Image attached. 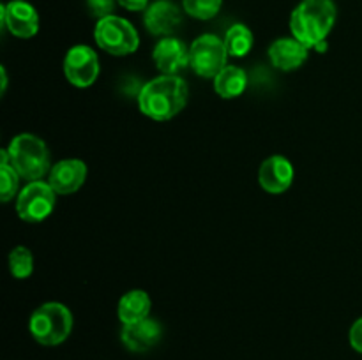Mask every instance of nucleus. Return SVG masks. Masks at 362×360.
<instances>
[{
	"mask_svg": "<svg viewBox=\"0 0 362 360\" xmlns=\"http://www.w3.org/2000/svg\"><path fill=\"white\" fill-rule=\"evenodd\" d=\"M189 88L177 74H161L154 78L138 94V108L148 119L165 122L179 115L187 104Z\"/></svg>",
	"mask_w": 362,
	"mask_h": 360,
	"instance_id": "nucleus-1",
	"label": "nucleus"
},
{
	"mask_svg": "<svg viewBox=\"0 0 362 360\" xmlns=\"http://www.w3.org/2000/svg\"><path fill=\"white\" fill-rule=\"evenodd\" d=\"M334 0H303L290 14V30L297 41L310 49L327 41L336 23Z\"/></svg>",
	"mask_w": 362,
	"mask_h": 360,
	"instance_id": "nucleus-2",
	"label": "nucleus"
},
{
	"mask_svg": "<svg viewBox=\"0 0 362 360\" xmlns=\"http://www.w3.org/2000/svg\"><path fill=\"white\" fill-rule=\"evenodd\" d=\"M9 162L25 180H41L52 169L48 145L35 134L21 133L7 147Z\"/></svg>",
	"mask_w": 362,
	"mask_h": 360,
	"instance_id": "nucleus-3",
	"label": "nucleus"
},
{
	"mask_svg": "<svg viewBox=\"0 0 362 360\" xmlns=\"http://www.w3.org/2000/svg\"><path fill=\"white\" fill-rule=\"evenodd\" d=\"M28 330L39 344H62L73 332V314L64 304L46 302L32 313Z\"/></svg>",
	"mask_w": 362,
	"mask_h": 360,
	"instance_id": "nucleus-4",
	"label": "nucleus"
},
{
	"mask_svg": "<svg viewBox=\"0 0 362 360\" xmlns=\"http://www.w3.org/2000/svg\"><path fill=\"white\" fill-rule=\"evenodd\" d=\"M94 41L110 55L126 56L136 52L140 46V35L131 21L112 14L98 20L94 27Z\"/></svg>",
	"mask_w": 362,
	"mask_h": 360,
	"instance_id": "nucleus-5",
	"label": "nucleus"
},
{
	"mask_svg": "<svg viewBox=\"0 0 362 360\" xmlns=\"http://www.w3.org/2000/svg\"><path fill=\"white\" fill-rule=\"evenodd\" d=\"M228 56L225 41L214 34L200 35L189 46V66L202 78L214 80L226 67Z\"/></svg>",
	"mask_w": 362,
	"mask_h": 360,
	"instance_id": "nucleus-6",
	"label": "nucleus"
},
{
	"mask_svg": "<svg viewBox=\"0 0 362 360\" xmlns=\"http://www.w3.org/2000/svg\"><path fill=\"white\" fill-rule=\"evenodd\" d=\"M57 193L49 182L34 180L21 189L16 198V212L25 222H41L55 208Z\"/></svg>",
	"mask_w": 362,
	"mask_h": 360,
	"instance_id": "nucleus-7",
	"label": "nucleus"
},
{
	"mask_svg": "<svg viewBox=\"0 0 362 360\" xmlns=\"http://www.w3.org/2000/svg\"><path fill=\"white\" fill-rule=\"evenodd\" d=\"M101 64L99 56L90 46L76 44L66 53L64 59V74L67 81L78 88H87L98 80Z\"/></svg>",
	"mask_w": 362,
	"mask_h": 360,
	"instance_id": "nucleus-8",
	"label": "nucleus"
},
{
	"mask_svg": "<svg viewBox=\"0 0 362 360\" xmlns=\"http://www.w3.org/2000/svg\"><path fill=\"white\" fill-rule=\"evenodd\" d=\"M2 27L14 37L30 39L39 30V14L27 0H11L2 4Z\"/></svg>",
	"mask_w": 362,
	"mask_h": 360,
	"instance_id": "nucleus-9",
	"label": "nucleus"
},
{
	"mask_svg": "<svg viewBox=\"0 0 362 360\" xmlns=\"http://www.w3.org/2000/svg\"><path fill=\"white\" fill-rule=\"evenodd\" d=\"M144 23L148 34L170 37L182 23V11L170 0H156L144 11Z\"/></svg>",
	"mask_w": 362,
	"mask_h": 360,
	"instance_id": "nucleus-10",
	"label": "nucleus"
},
{
	"mask_svg": "<svg viewBox=\"0 0 362 360\" xmlns=\"http://www.w3.org/2000/svg\"><path fill=\"white\" fill-rule=\"evenodd\" d=\"M87 180V164L81 159H62L49 169L48 182L57 194H73Z\"/></svg>",
	"mask_w": 362,
	"mask_h": 360,
	"instance_id": "nucleus-11",
	"label": "nucleus"
},
{
	"mask_svg": "<svg viewBox=\"0 0 362 360\" xmlns=\"http://www.w3.org/2000/svg\"><path fill=\"white\" fill-rule=\"evenodd\" d=\"M152 60L163 74H177L189 66V48L175 35L161 37L154 46Z\"/></svg>",
	"mask_w": 362,
	"mask_h": 360,
	"instance_id": "nucleus-12",
	"label": "nucleus"
},
{
	"mask_svg": "<svg viewBox=\"0 0 362 360\" xmlns=\"http://www.w3.org/2000/svg\"><path fill=\"white\" fill-rule=\"evenodd\" d=\"M293 176H296V172H293L292 162L283 155L267 157L262 162L260 172H258L260 186L271 194H281L288 191L293 182Z\"/></svg>",
	"mask_w": 362,
	"mask_h": 360,
	"instance_id": "nucleus-13",
	"label": "nucleus"
},
{
	"mask_svg": "<svg viewBox=\"0 0 362 360\" xmlns=\"http://www.w3.org/2000/svg\"><path fill=\"white\" fill-rule=\"evenodd\" d=\"M161 323L158 320H152L151 316L136 321V323L122 325V332H120V339H122L124 346L134 353H145L154 348L161 341Z\"/></svg>",
	"mask_w": 362,
	"mask_h": 360,
	"instance_id": "nucleus-14",
	"label": "nucleus"
},
{
	"mask_svg": "<svg viewBox=\"0 0 362 360\" xmlns=\"http://www.w3.org/2000/svg\"><path fill=\"white\" fill-rule=\"evenodd\" d=\"M269 60L279 71H296L303 66L310 55V48L296 37H279L269 46Z\"/></svg>",
	"mask_w": 362,
	"mask_h": 360,
	"instance_id": "nucleus-15",
	"label": "nucleus"
},
{
	"mask_svg": "<svg viewBox=\"0 0 362 360\" xmlns=\"http://www.w3.org/2000/svg\"><path fill=\"white\" fill-rule=\"evenodd\" d=\"M151 307L152 302L147 292H144V289H131L119 300L117 314H119V320L122 321V325H131L148 318Z\"/></svg>",
	"mask_w": 362,
	"mask_h": 360,
	"instance_id": "nucleus-16",
	"label": "nucleus"
},
{
	"mask_svg": "<svg viewBox=\"0 0 362 360\" xmlns=\"http://www.w3.org/2000/svg\"><path fill=\"white\" fill-rule=\"evenodd\" d=\"M247 87L246 71L237 66H226L214 78V90L223 99H235L244 94Z\"/></svg>",
	"mask_w": 362,
	"mask_h": 360,
	"instance_id": "nucleus-17",
	"label": "nucleus"
},
{
	"mask_svg": "<svg viewBox=\"0 0 362 360\" xmlns=\"http://www.w3.org/2000/svg\"><path fill=\"white\" fill-rule=\"evenodd\" d=\"M223 41H225L226 49H228V55L237 56V59L246 56L247 53L253 49V44H255L253 32L243 23L232 25V27L226 30V35Z\"/></svg>",
	"mask_w": 362,
	"mask_h": 360,
	"instance_id": "nucleus-18",
	"label": "nucleus"
},
{
	"mask_svg": "<svg viewBox=\"0 0 362 360\" xmlns=\"http://www.w3.org/2000/svg\"><path fill=\"white\" fill-rule=\"evenodd\" d=\"M0 157H2V162H0V176H2V186H0V200L4 203L13 200L18 194V187H20V179L16 169L13 168V164L9 162V154L6 150L0 152Z\"/></svg>",
	"mask_w": 362,
	"mask_h": 360,
	"instance_id": "nucleus-19",
	"label": "nucleus"
},
{
	"mask_svg": "<svg viewBox=\"0 0 362 360\" xmlns=\"http://www.w3.org/2000/svg\"><path fill=\"white\" fill-rule=\"evenodd\" d=\"M9 272L16 279L30 277L34 272V254L28 247L18 246L9 253Z\"/></svg>",
	"mask_w": 362,
	"mask_h": 360,
	"instance_id": "nucleus-20",
	"label": "nucleus"
},
{
	"mask_svg": "<svg viewBox=\"0 0 362 360\" xmlns=\"http://www.w3.org/2000/svg\"><path fill=\"white\" fill-rule=\"evenodd\" d=\"M223 0H182V7L186 14L194 20H211L219 13Z\"/></svg>",
	"mask_w": 362,
	"mask_h": 360,
	"instance_id": "nucleus-21",
	"label": "nucleus"
},
{
	"mask_svg": "<svg viewBox=\"0 0 362 360\" xmlns=\"http://www.w3.org/2000/svg\"><path fill=\"white\" fill-rule=\"evenodd\" d=\"M85 2H87L88 13L98 18V20H101V18L112 16L117 0H85Z\"/></svg>",
	"mask_w": 362,
	"mask_h": 360,
	"instance_id": "nucleus-22",
	"label": "nucleus"
},
{
	"mask_svg": "<svg viewBox=\"0 0 362 360\" xmlns=\"http://www.w3.org/2000/svg\"><path fill=\"white\" fill-rule=\"evenodd\" d=\"M349 341H350V346H352L356 352L362 353V318L354 321V325L350 327Z\"/></svg>",
	"mask_w": 362,
	"mask_h": 360,
	"instance_id": "nucleus-23",
	"label": "nucleus"
},
{
	"mask_svg": "<svg viewBox=\"0 0 362 360\" xmlns=\"http://www.w3.org/2000/svg\"><path fill=\"white\" fill-rule=\"evenodd\" d=\"M120 7L127 11H133V13H140L148 7V0H117Z\"/></svg>",
	"mask_w": 362,
	"mask_h": 360,
	"instance_id": "nucleus-24",
	"label": "nucleus"
},
{
	"mask_svg": "<svg viewBox=\"0 0 362 360\" xmlns=\"http://www.w3.org/2000/svg\"><path fill=\"white\" fill-rule=\"evenodd\" d=\"M0 73H2V95L6 94V88H7V73H6V67H0Z\"/></svg>",
	"mask_w": 362,
	"mask_h": 360,
	"instance_id": "nucleus-25",
	"label": "nucleus"
},
{
	"mask_svg": "<svg viewBox=\"0 0 362 360\" xmlns=\"http://www.w3.org/2000/svg\"><path fill=\"white\" fill-rule=\"evenodd\" d=\"M313 49H317V52H318V53H324V52H325V49H327V41L320 42V44H317V46H315V48H313Z\"/></svg>",
	"mask_w": 362,
	"mask_h": 360,
	"instance_id": "nucleus-26",
	"label": "nucleus"
}]
</instances>
